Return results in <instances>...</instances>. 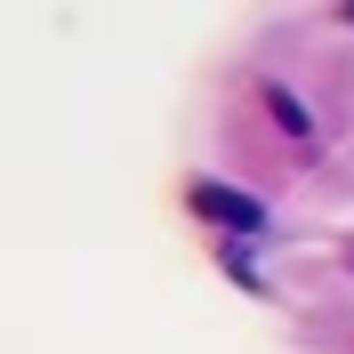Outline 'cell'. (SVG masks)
I'll return each mask as SVG.
<instances>
[{"label":"cell","mask_w":354,"mask_h":354,"mask_svg":"<svg viewBox=\"0 0 354 354\" xmlns=\"http://www.w3.org/2000/svg\"><path fill=\"white\" fill-rule=\"evenodd\" d=\"M185 201H194V218L225 225V234H266V225H274V209H266V201L234 194V185H218V177H194V185H185Z\"/></svg>","instance_id":"1"},{"label":"cell","mask_w":354,"mask_h":354,"mask_svg":"<svg viewBox=\"0 0 354 354\" xmlns=\"http://www.w3.org/2000/svg\"><path fill=\"white\" fill-rule=\"evenodd\" d=\"M266 105L282 113V129H290V137H306V105H298V97H290V88H266Z\"/></svg>","instance_id":"2"},{"label":"cell","mask_w":354,"mask_h":354,"mask_svg":"<svg viewBox=\"0 0 354 354\" xmlns=\"http://www.w3.org/2000/svg\"><path fill=\"white\" fill-rule=\"evenodd\" d=\"M338 17H346V24H354V0H346V8H338Z\"/></svg>","instance_id":"3"}]
</instances>
